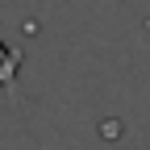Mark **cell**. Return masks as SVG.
Instances as JSON below:
<instances>
[{"label":"cell","instance_id":"1","mask_svg":"<svg viewBox=\"0 0 150 150\" xmlns=\"http://www.w3.org/2000/svg\"><path fill=\"white\" fill-rule=\"evenodd\" d=\"M17 71H21V50H13V46L0 42V88H13Z\"/></svg>","mask_w":150,"mask_h":150}]
</instances>
